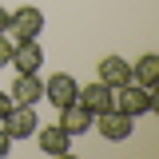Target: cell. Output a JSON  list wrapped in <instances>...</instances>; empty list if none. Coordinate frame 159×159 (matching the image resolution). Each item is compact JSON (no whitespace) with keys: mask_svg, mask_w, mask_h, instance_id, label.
I'll use <instances>...</instances> for the list:
<instances>
[{"mask_svg":"<svg viewBox=\"0 0 159 159\" xmlns=\"http://www.w3.org/2000/svg\"><path fill=\"white\" fill-rule=\"evenodd\" d=\"M111 107L116 111H123V116H151L159 107V99H155V88H143V84H135V80H127V84H119V88H111Z\"/></svg>","mask_w":159,"mask_h":159,"instance_id":"1","label":"cell"},{"mask_svg":"<svg viewBox=\"0 0 159 159\" xmlns=\"http://www.w3.org/2000/svg\"><path fill=\"white\" fill-rule=\"evenodd\" d=\"M44 32V12L32 8V4H24L16 12H8V28H4V36L8 44H20V40H36Z\"/></svg>","mask_w":159,"mask_h":159,"instance_id":"2","label":"cell"},{"mask_svg":"<svg viewBox=\"0 0 159 159\" xmlns=\"http://www.w3.org/2000/svg\"><path fill=\"white\" fill-rule=\"evenodd\" d=\"M0 127L8 131V139H32V135H36V127H40L36 107H32V103H12L8 116L0 119Z\"/></svg>","mask_w":159,"mask_h":159,"instance_id":"3","label":"cell"},{"mask_svg":"<svg viewBox=\"0 0 159 159\" xmlns=\"http://www.w3.org/2000/svg\"><path fill=\"white\" fill-rule=\"evenodd\" d=\"M92 127H99V135L111 139V143H123V139L135 131V119L123 116V111H116V107H107V111H99L96 119H92Z\"/></svg>","mask_w":159,"mask_h":159,"instance_id":"4","label":"cell"},{"mask_svg":"<svg viewBox=\"0 0 159 159\" xmlns=\"http://www.w3.org/2000/svg\"><path fill=\"white\" fill-rule=\"evenodd\" d=\"M76 96H80V84L68 72H56L52 80H44V99H52L56 107H68V103H76Z\"/></svg>","mask_w":159,"mask_h":159,"instance_id":"5","label":"cell"},{"mask_svg":"<svg viewBox=\"0 0 159 159\" xmlns=\"http://www.w3.org/2000/svg\"><path fill=\"white\" fill-rule=\"evenodd\" d=\"M12 103H32L36 107L40 99H44V80L36 72H16V84H12Z\"/></svg>","mask_w":159,"mask_h":159,"instance_id":"6","label":"cell"},{"mask_svg":"<svg viewBox=\"0 0 159 159\" xmlns=\"http://www.w3.org/2000/svg\"><path fill=\"white\" fill-rule=\"evenodd\" d=\"M36 143H40L44 155H68V151H72V135H68L60 123H52V127L40 123V127H36Z\"/></svg>","mask_w":159,"mask_h":159,"instance_id":"7","label":"cell"},{"mask_svg":"<svg viewBox=\"0 0 159 159\" xmlns=\"http://www.w3.org/2000/svg\"><path fill=\"white\" fill-rule=\"evenodd\" d=\"M92 119H96V116H92L80 99H76V103H68V107H60V127H64L72 139L84 135V131H92Z\"/></svg>","mask_w":159,"mask_h":159,"instance_id":"8","label":"cell"},{"mask_svg":"<svg viewBox=\"0 0 159 159\" xmlns=\"http://www.w3.org/2000/svg\"><path fill=\"white\" fill-rule=\"evenodd\" d=\"M16 72H40V64H44V52H40L36 40H20L12 44V60H8Z\"/></svg>","mask_w":159,"mask_h":159,"instance_id":"9","label":"cell"},{"mask_svg":"<svg viewBox=\"0 0 159 159\" xmlns=\"http://www.w3.org/2000/svg\"><path fill=\"white\" fill-rule=\"evenodd\" d=\"M80 103L92 111V116H99V111H107L111 107V88L103 84V80H96V84H88V88H80Z\"/></svg>","mask_w":159,"mask_h":159,"instance_id":"10","label":"cell"},{"mask_svg":"<svg viewBox=\"0 0 159 159\" xmlns=\"http://www.w3.org/2000/svg\"><path fill=\"white\" fill-rule=\"evenodd\" d=\"M99 80H103L107 88H119V84L131 80V64H127L123 56H103L99 60Z\"/></svg>","mask_w":159,"mask_h":159,"instance_id":"11","label":"cell"},{"mask_svg":"<svg viewBox=\"0 0 159 159\" xmlns=\"http://www.w3.org/2000/svg\"><path fill=\"white\" fill-rule=\"evenodd\" d=\"M131 80L143 84V88H155L159 84V56L155 52H147V56H139L135 64H131Z\"/></svg>","mask_w":159,"mask_h":159,"instance_id":"12","label":"cell"},{"mask_svg":"<svg viewBox=\"0 0 159 159\" xmlns=\"http://www.w3.org/2000/svg\"><path fill=\"white\" fill-rule=\"evenodd\" d=\"M12 60V44H8V36H0V68Z\"/></svg>","mask_w":159,"mask_h":159,"instance_id":"13","label":"cell"},{"mask_svg":"<svg viewBox=\"0 0 159 159\" xmlns=\"http://www.w3.org/2000/svg\"><path fill=\"white\" fill-rule=\"evenodd\" d=\"M8 147H12V139H8V131H4V127H0V159L8 155Z\"/></svg>","mask_w":159,"mask_h":159,"instance_id":"14","label":"cell"},{"mask_svg":"<svg viewBox=\"0 0 159 159\" xmlns=\"http://www.w3.org/2000/svg\"><path fill=\"white\" fill-rule=\"evenodd\" d=\"M8 107H12V96H4V92H0V119L8 116Z\"/></svg>","mask_w":159,"mask_h":159,"instance_id":"15","label":"cell"},{"mask_svg":"<svg viewBox=\"0 0 159 159\" xmlns=\"http://www.w3.org/2000/svg\"><path fill=\"white\" fill-rule=\"evenodd\" d=\"M4 28H8V12L0 8V36H4Z\"/></svg>","mask_w":159,"mask_h":159,"instance_id":"16","label":"cell"}]
</instances>
